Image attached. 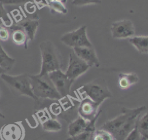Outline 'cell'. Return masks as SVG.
Segmentation results:
<instances>
[{"instance_id": "19", "label": "cell", "mask_w": 148, "mask_h": 140, "mask_svg": "<svg viewBox=\"0 0 148 140\" xmlns=\"http://www.w3.org/2000/svg\"><path fill=\"white\" fill-rule=\"evenodd\" d=\"M43 131L47 132H57L61 130L62 126L58 120L53 117L45 118L41 121Z\"/></svg>"}, {"instance_id": "5", "label": "cell", "mask_w": 148, "mask_h": 140, "mask_svg": "<svg viewBox=\"0 0 148 140\" xmlns=\"http://www.w3.org/2000/svg\"><path fill=\"white\" fill-rule=\"evenodd\" d=\"M79 91L94 102L99 105L108 98L112 96L109 89L102 80H95L90 83L83 84Z\"/></svg>"}, {"instance_id": "12", "label": "cell", "mask_w": 148, "mask_h": 140, "mask_svg": "<svg viewBox=\"0 0 148 140\" xmlns=\"http://www.w3.org/2000/svg\"><path fill=\"white\" fill-rule=\"evenodd\" d=\"M73 51L90 67H98L99 61L94 47H77L73 48Z\"/></svg>"}, {"instance_id": "9", "label": "cell", "mask_w": 148, "mask_h": 140, "mask_svg": "<svg viewBox=\"0 0 148 140\" xmlns=\"http://www.w3.org/2000/svg\"><path fill=\"white\" fill-rule=\"evenodd\" d=\"M112 36L118 39H129L135 35V28L133 23L127 19L114 21L110 27Z\"/></svg>"}, {"instance_id": "1", "label": "cell", "mask_w": 148, "mask_h": 140, "mask_svg": "<svg viewBox=\"0 0 148 140\" xmlns=\"http://www.w3.org/2000/svg\"><path fill=\"white\" fill-rule=\"evenodd\" d=\"M146 108L145 106L134 109L123 108L120 115L105 121L99 128L111 132L115 140H124L135 127L139 116Z\"/></svg>"}, {"instance_id": "6", "label": "cell", "mask_w": 148, "mask_h": 140, "mask_svg": "<svg viewBox=\"0 0 148 140\" xmlns=\"http://www.w3.org/2000/svg\"><path fill=\"white\" fill-rule=\"evenodd\" d=\"M62 43L72 49L77 47H92L87 34V26L82 25L77 29L65 33L60 38Z\"/></svg>"}, {"instance_id": "8", "label": "cell", "mask_w": 148, "mask_h": 140, "mask_svg": "<svg viewBox=\"0 0 148 140\" xmlns=\"http://www.w3.org/2000/svg\"><path fill=\"white\" fill-rule=\"evenodd\" d=\"M90 68V67L86 62L72 51L69 54L68 65L65 73L69 79L75 81L86 73Z\"/></svg>"}, {"instance_id": "4", "label": "cell", "mask_w": 148, "mask_h": 140, "mask_svg": "<svg viewBox=\"0 0 148 140\" xmlns=\"http://www.w3.org/2000/svg\"><path fill=\"white\" fill-rule=\"evenodd\" d=\"M0 77L14 94L29 97L36 101L39 100L32 92L29 75L24 73L10 75L5 73Z\"/></svg>"}, {"instance_id": "2", "label": "cell", "mask_w": 148, "mask_h": 140, "mask_svg": "<svg viewBox=\"0 0 148 140\" xmlns=\"http://www.w3.org/2000/svg\"><path fill=\"white\" fill-rule=\"evenodd\" d=\"M41 55V68L39 75H48L49 73L61 69L62 58L56 46L50 40H45L39 45Z\"/></svg>"}, {"instance_id": "31", "label": "cell", "mask_w": 148, "mask_h": 140, "mask_svg": "<svg viewBox=\"0 0 148 140\" xmlns=\"http://www.w3.org/2000/svg\"><path fill=\"white\" fill-rule=\"evenodd\" d=\"M90 140H93V139H92V136L91 137V138L90 139Z\"/></svg>"}, {"instance_id": "7", "label": "cell", "mask_w": 148, "mask_h": 140, "mask_svg": "<svg viewBox=\"0 0 148 140\" xmlns=\"http://www.w3.org/2000/svg\"><path fill=\"white\" fill-rule=\"evenodd\" d=\"M56 89L61 97H65L69 94L73 80L69 79L61 69L53 71L48 74Z\"/></svg>"}, {"instance_id": "21", "label": "cell", "mask_w": 148, "mask_h": 140, "mask_svg": "<svg viewBox=\"0 0 148 140\" xmlns=\"http://www.w3.org/2000/svg\"><path fill=\"white\" fill-rule=\"evenodd\" d=\"M136 127L143 140H148V112L136 121Z\"/></svg>"}, {"instance_id": "10", "label": "cell", "mask_w": 148, "mask_h": 140, "mask_svg": "<svg viewBox=\"0 0 148 140\" xmlns=\"http://www.w3.org/2000/svg\"><path fill=\"white\" fill-rule=\"evenodd\" d=\"M25 130L20 122L4 124L0 129L1 140H23Z\"/></svg>"}, {"instance_id": "18", "label": "cell", "mask_w": 148, "mask_h": 140, "mask_svg": "<svg viewBox=\"0 0 148 140\" xmlns=\"http://www.w3.org/2000/svg\"><path fill=\"white\" fill-rule=\"evenodd\" d=\"M128 40L140 53H148V36H134Z\"/></svg>"}, {"instance_id": "11", "label": "cell", "mask_w": 148, "mask_h": 140, "mask_svg": "<svg viewBox=\"0 0 148 140\" xmlns=\"http://www.w3.org/2000/svg\"><path fill=\"white\" fill-rule=\"evenodd\" d=\"M99 104L89 98L85 97L82 100L78 108L79 116L88 121L92 120L99 111Z\"/></svg>"}, {"instance_id": "13", "label": "cell", "mask_w": 148, "mask_h": 140, "mask_svg": "<svg viewBox=\"0 0 148 140\" xmlns=\"http://www.w3.org/2000/svg\"><path fill=\"white\" fill-rule=\"evenodd\" d=\"M16 25L20 27L24 31L27 36L28 41L32 40L34 39L39 26V21L37 20L30 18L24 19Z\"/></svg>"}, {"instance_id": "17", "label": "cell", "mask_w": 148, "mask_h": 140, "mask_svg": "<svg viewBox=\"0 0 148 140\" xmlns=\"http://www.w3.org/2000/svg\"><path fill=\"white\" fill-rule=\"evenodd\" d=\"M9 27L13 30L12 38L13 43L17 45H24L26 49L27 47L28 39L24 31L16 25L12 24Z\"/></svg>"}, {"instance_id": "23", "label": "cell", "mask_w": 148, "mask_h": 140, "mask_svg": "<svg viewBox=\"0 0 148 140\" xmlns=\"http://www.w3.org/2000/svg\"><path fill=\"white\" fill-rule=\"evenodd\" d=\"M93 140H115L114 137L109 131L98 128L94 131L92 135Z\"/></svg>"}, {"instance_id": "28", "label": "cell", "mask_w": 148, "mask_h": 140, "mask_svg": "<svg viewBox=\"0 0 148 140\" xmlns=\"http://www.w3.org/2000/svg\"><path fill=\"white\" fill-rule=\"evenodd\" d=\"M9 38L8 30L3 27L0 26V40L6 41Z\"/></svg>"}, {"instance_id": "30", "label": "cell", "mask_w": 148, "mask_h": 140, "mask_svg": "<svg viewBox=\"0 0 148 140\" xmlns=\"http://www.w3.org/2000/svg\"><path fill=\"white\" fill-rule=\"evenodd\" d=\"M0 117L3 118V119H5V116L3 114H2V113H1V112H0Z\"/></svg>"}, {"instance_id": "29", "label": "cell", "mask_w": 148, "mask_h": 140, "mask_svg": "<svg viewBox=\"0 0 148 140\" xmlns=\"http://www.w3.org/2000/svg\"><path fill=\"white\" fill-rule=\"evenodd\" d=\"M6 71L5 69H3L2 68H1V67H0V76H1L2 74H3V73H6Z\"/></svg>"}, {"instance_id": "25", "label": "cell", "mask_w": 148, "mask_h": 140, "mask_svg": "<svg viewBox=\"0 0 148 140\" xmlns=\"http://www.w3.org/2000/svg\"><path fill=\"white\" fill-rule=\"evenodd\" d=\"M124 140H143L141 135L138 132L136 123L133 129L129 132Z\"/></svg>"}, {"instance_id": "22", "label": "cell", "mask_w": 148, "mask_h": 140, "mask_svg": "<svg viewBox=\"0 0 148 140\" xmlns=\"http://www.w3.org/2000/svg\"><path fill=\"white\" fill-rule=\"evenodd\" d=\"M45 1L52 12H57L61 14L67 13V9L61 1L59 0H45Z\"/></svg>"}, {"instance_id": "24", "label": "cell", "mask_w": 148, "mask_h": 140, "mask_svg": "<svg viewBox=\"0 0 148 140\" xmlns=\"http://www.w3.org/2000/svg\"><path fill=\"white\" fill-rule=\"evenodd\" d=\"M3 4L0 2V24L6 27H10L12 24L9 14L4 8Z\"/></svg>"}, {"instance_id": "16", "label": "cell", "mask_w": 148, "mask_h": 140, "mask_svg": "<svg viewBox=\"0 0 148 140\" xmlns=\"http://www.w3.org/2000/svg\"><path fill=\"white\" fill-rule=\"evenodd\" d=\"M138 80L139 78L135 73H120L119 75L118 84L121 89H127Z\"/></svg>"}, {"instance_id": "27", "label": "cell", "mask_w": 148, "mask_h": 140, "mask_svg": "<svg viewBox=\"0 0 148 140\" xmlns=\"http://www.w3.org/2000/svg\"><path fill=\"white\" fill-rule=\"evenodd\" d=\"M33 0H0L3 5H20L30 2Z\"/></svg>"}, {"instance_id": "15", "label": "cell", "mask_w": 148, "mask_h": 140, "mask_svg": "<svg viewBox=\"0 0 148 140\" xmlns=\"http://www.w3.org/2000/svg\"><path fill=\"white\" fill-rule=\"evenodd\" d=\"M88 121L80 116L71 121L68 127V134L69 137L75 136L84 131L87 126Z\"/></svg>"}, {"instance_id": "14", "label": "cell", "mask_w": 148, "mask_h": 140, "mask_svg": "<svg viewBox=\"0 0 148 140\" xmlns=\"http://www.w3.org/2000/svg\"><path fill=\"white\" fill-rule=\"evenodd\" d=\"M101 113V110H99L95 117L92 120L88 121L84 131L75 136L69 137L66 140H90L95 130V123Z\"/></svg>"}, {"instance_id": "20", "label": "cell", "mask_w": 148, "mask_h": 140, "mask_svg": "<svg viewBox=\"0 0 148 140\" xmlns=\"http://www.w3.org/2000/svg\"><path fill=\"white\" fill-rule=\"evenodd\" d=\"M15 59L9 56L0 43V67L6 71L12 69L15 64Z\"/></svg>"}, {"instance_id": "26", "label": "cell", "mask_w": 148, "mask_h": 140, "mask_svg": "<svg viewBox=\"0 0 148 140\" xmlns=\"http://www.w3.org/2000/svg\"><path fill=\"white\" fill-rule=\"evenodd\" d=\"M101 0H73L72 3L75 6H83L89 4L100 3Z\"/></svg>"}, {"instance_id": "3", "label": "cell", "mask_w": 148, "mask_h": 140, "mask_svg": "<svg viewBox=\"0 0 148 140\" xmlns=\"http://www.w3.org/2000/svg\"><path fill=\"white\" fill-rule=\"evenodd\" d=\"M32 92L38 98L60 100L61 98L48 75H29Z\"/></svg>"}]
</instances>
